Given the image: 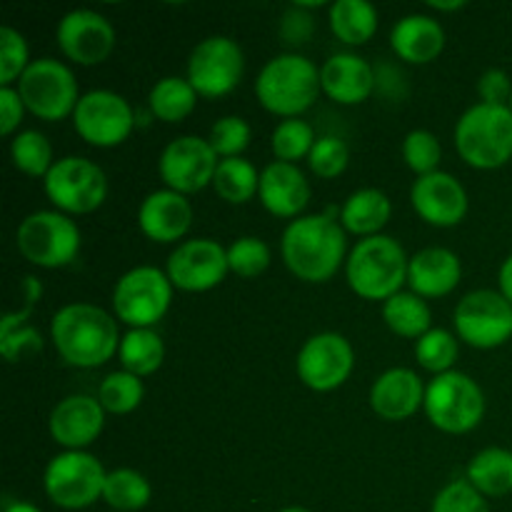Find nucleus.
<instances>
[{
	"instance_id": "obj_42",
	"label": "nucleus",
	"mask_w": 512,
	"mask_h": 512,
	"mask_svg": "<svg viewBox=\"0 0 512 512\" xmlns=\"http://www.w3.org/2000/svg\"><path fill=\"white\" fill-rule=\"evenodd\" d=\"M273 260L270 248L265 240L253 238V235H245L238 238L228 248V265L230 273L240 275V278H258L260 273H265Z\"/></svg>"
},
{
	"instance_id": "obj_35",
	"label": "nucleus",
	"mask_w": 512,
	"mask_h": 512,
	"mask_svg": "<svg viewBox=\"0 0 512 512\" xmlns=\"http://www.w3.org/2000/svg\"><path fill=\"white\" fill-rule=\"evenodd\" d=\"M30 310H33V305L8 313L0 320V353L8 363H18L25 355H35L43 350V335L25 325Z\"/></svg>"
},
{
	"instance_id": "obj_15",
	"label": "nucleus",
	"mask_w": 512,
	"mask_h": 512,
	"mask_svg": "<svg viewBox=\"0 0 512 512\" xmlns=\"http://www.w3.org/2000/svg\"><path fill=\"white\" fill-rule=\"evenodd\" d=\"M218 163L220 158L213 145L208 143V138L180 135V138L170 140L163 148L158 170L165 188L175 190L180 195H193L213 185Z\"/></svg>"
},
{
	"instance_id": "obj_17",
	"label": "nucleus",
	"mask_w": 512,
	"mask_h": 512,
	"mask_svg": "<svg viewBox=\"0 0 512 512\" xmlns=\"http://www.w3.org/2000/svg\"><path fill=\"white\" fill-rule=\"evenodd\" d=\"M173 288L185 293H205V290L218 288L230 273L228 248L213 238L185 240L170 253L165 265Z\"/></svg>"
},
{
	"instance_id": "obj_33",
	"label": "nucleus",
	"mask_w": 512,
	"mask_h": 512,
	"mask_svg": "<svg viewBox=\"0 0 512 512\" xmlns=\"http://www.w3.org/2000/svg\"><path fill=\"white\" fill-rule=\"evenodd\" d=\"M215 193L220 200L230 205H243L258 195L260 190V173L250 160L245 158H225L218 163L213 178Z\"/></svg>"
},
{
	"instance_id": "obj_24",
	"label": "nucleus",
	"mask_w": 512,
	"mask_h": 512,
	"mask_svg": "<svg viewBox=\"0 0 512 512\" xmlns=\"http://www.w3.org/2000/svg\"><path fill=\"white\" fill-rule=\"evenodd\" d=\"M375 80L373 65L355 53L330 55L320 68V88L340 105L365 103L373 95Z\"/></svg>"
},
{
	"instance_id": "obj_7",
	"label": "nucleus",
	"mask_w": 512,
	"mask_h": 512,
	"mask_svg": "<svg viewBox=\"0 0 512 512\" xmlns=\"http://www.w3.org/2000/svg\"><path fill=\"white\" fill-rule=\"evenodd\" d=\"M20 255L38 268H65L80 250V230L60 210H35L20 220L15 233Z\"/></svg>"
},
{
	"instance_id": "obj_28",
	"label": "nucleus",
	"mask_w": 512,
	"mask_h": 512,
	"mask_svg": "<svg viewBox=\"0 0 512 512\" xmlns=\"http://www.w3.org/2000/svg\"><path fill=\"white\" fill-rule=\"evenodd\" d=\"M328 20L335 38L345 45H365L378 33V10L368 0H335Z\"/></svg>"
},
{
	"instance_id": "obj_36",
	"label": "nucleus",
	"mask_w": 512,
	"mask_h": 512,
	"mask_svg": "<svg viewBox=\"0 0 512 512\" xmlns=\"http://www.w3.org/2000/svg\"><path fill=\"white\" fill-rule=\"evenodd\" d=\"M10 160L20 173L45 180V175L55 165L53 145L40 130H23L10 143Z\"/></svg>"
},
{
	"instance_id": "obj_50",
	"label": "nucleus",
	"mask_w": 512,
	"mask_h": 512,
	"mask_svg": "<svg viewBox=\"0 0 512 512\" xmlns=\"http://www.w3.org/2000/svg\"><path fill=\"white\" fill-rule=\"evenodd\" d=\"M5 512H40V510L30 503H8L5 505Z\"/></svg>"
},
{
	"instance_id": "obj_39",
	"label": "nucleus",
	"mask_w": 512,
	"mask_h": 512,
	"mask_svg": "<svg viewBox=\"0 0 512 512\" xmlns=\"http://www.w3.org/2000/svg\"><path fill=\"white\" fill-rule=\"evenodd\" d=\"M458 353V338L445 328H433L423 338L415 340V358H418L420 368H425L433 375L450 373L455 360H458Z\"/></svg>"
},
{
	"instance_id": "obj_12",
	"label": "nucleus",
	"mask_w": 512,
	"mask_h": 512,
	"mask_svg": "<svg viewBox=\"0 0 512 512\" xmlns=\"http://www.w3.org/2000/svg\"><path fill=\"white\" fill-rule=\"evenodd\" d=\"M73 128L93 148H115L133 133L135 113L123 95L98 88L80 95L73 113Z\"/></svg>"
},
{
	"instance_id": "obj_9",
	"label": "nucleus",
	"mask_w": 512,
	"mask_h": 512,
	"mask_svg": "<svg viewBox=\"0 0 512 512\" xmlns=\"http://www.w3.org/2000/svg\"><path fill=\"white\" fill-rule=\"evenodd\" d=\"M18 93L23 98L25 110L40 120L73 118L78 105V80L73 70L55 58H38L28 65L18 80Z\"/></svg>"
},
{
	"instance_id": "obj_10",
	"label": "nucleus",
	"mask_w": 512,
	"mask_h": 512,
	"mask_svg": "<svg viewBox=\"0 0 512 512\" xmlns=\"http://www.w3.org/2000/svg\"><path fill=\"white\" fill-rule=\"evenodd\" d=\"M105 478L108 473L95 455L85 450H65L48 463L43 485L58 508L83 510L103 498Z\"/></svg>"
},
{
	"instance_id": "obj_4",
	"label": "nucleus",
	"mask_w": 512,
	"mask_h": 512,
	"mask_svg": "<svg viewBox=\"0 0 512 512\" xmlns=\"http://www.w3.org/2000/svg\"><path fill=\"white\" fill-rule=\"evenodd\" d=\"M320 90L318 65L298 53L275 55L255 78L258 103L285 120L300 118L318 100Z\"/></svg>"
},
{
	"instance_id": "obj_5",
	"label": "nucleus",
	"mask_w": 512,
	"mask_h": 512,
	"mask_svg": "<svg viewBox=\"0 0 512 512\" xmlns=\"http://www.w3.org/2000/svg\"><path fill=\"white\" fill-rule=\"evenodd\" d=\"M460 158L478 170H498L512 160V110L508 105L478 103L455 125Z\"/></svg>"
},
{
	"instance_id": "obj_20",
	"label": "nucleus",
	"mask_w": 512,
	"mask_h": 512,
	"mask_svg": "<svg viewBox=\"0 0 512 512\" xmlns=\"http://www.w3.org/2000/svg\"><path fill=\"white\" fill-rule=\"evenodd\" d=\"M103 428L105 410L90 395H68L55 405L48 420L50 438L65 450H85L100 438Z\"/></svg>"
},
{
	"instance_id": "obj_40",
	"label": "nucleus",
	"mask_w": 512,
	"mask_h": 512,
	"mask_svg": "<svg viewBox=\"0 0 512 512\" xmlns=\"http://www.w3.org/2000/svg\"><path fill=\"white\" fill-rule=\"evenodd\" d=\"M403 158L408 168L418 178H423V175L438 173L440 158H443V145H440L438 135L430 133V130H410L403 140Z\"/></svg>"
},
{
	"instance_id": "obj_32",
	"label": "nucleus",
	"mask_w": 512,
	"mask_h": 512,
	"mask_svg": "<svg viewBox=\"0 0 512 512\" xmlns=\"http://www.w3.org/2000/svg\"><path fill=\"white\" fill-rule=\"evenodd\" d=\"M198 103V93L190 85L188 78H178V75H168L160 78L158 83L150 88L148 105L153 115L163 123H180L188 118Z\"/></svg>"
},
{
	"instance_id": "obj_25",
	"label": "nucleus",
	"mask_w": 512,
	"mask_h": 512,
	"mask_svg": "<svg viewBox=\"0 0 512 512\" xmlns=\"http://www.w3.org/2000/svg\"><path fill=\"white\" fill-rule=\"evenodd\" d=\"M463 278L460 258L448 248H423L410 258L408 285L410 293L420 298H445L453 293Z\"/></svg>"
},
{
	"instance_id": "obj_45",
	"label": "nucleus",
	"mask_w": 512,
	"mask_h": 512,
	"mask_svg": "<svg viewBox=\"0 0 512 512\" xmlns=\"http://www.w3.org/2000/svg\"><path fill=\"white\" fill-rule=\"evenodd\" d=\"M433 512H490L488 500L468 480H453L433 500Z\"/></svg>"
},
{
	"instance_id": "obj_47",
	"label": "nucleus",
	"mask_w": 512,
	"mask_h": 512,
	"mask_svg": "<svg viewBox=\"0 0 512 512\" xmlns=\"http://www.w3.org/2000/svg\"><path fill=\"white\" fill-rule=\"evenodd\" d=\"M25 115V103L20 98L18 88L13 85H5L0 88V133L13 135L20 128Z\"/></svg>"
},
{
	"instance_id": "obj_31",
	"label": "nucleus",
	"mask_w": 512,
	"mask_h": 512,
	"mask_svg": "<svg viewBox=\"0 0 512 512\" xmlns=\"http://www.w3.org/2000/svg\"><path fill=\"white\" fill-rule=\"evenodd\" d=\"M120 365L128 373L145 378L160 370L165 360V343L153 328H135L128 330L120 340Z\"/></svg>"
},
{
	"instance_id": "obj_16",
	"label": "nucleus",
	"mask_w": 512,
	"mask_h": 512,
	"mask_svg": "<svg viewBox=\"0 0 512 512\" xmlns=\"http://www.w3.org/2000/svg\"><path fill=\"white\" fill-rule=\"evenodd\" d=\"M355 365L353 345L340 333H318L300 348L295 370L305 388L315 393H333L350 378Z\"/></svg>"
},
{
	"instance_id": "obj_43",
	"label": "nucleus",
	"mask_w": 512,
	"mask_h": 512,
	"mask_svg": "<svg viewBox=\"0 0 512 512\" xmlns=\"http://www.w3.org/2000/svg\"><path fill=\"white\" fill-rule=\"evenodd\" d=\"M30 60L28 40L20 30L3 25L0 28V88L5 85H13L15 80H20V75L28 70Z\"/></svg>"
},
{
	"instance_id": "obj_21",
	"label": "nucleus",
	"mask_w": 512,
	"mask_h": 512,
	"mask_svg": "<svg viewBox=\"0 0 512 512\" xmlns=\"http://www.w3.org/2000/svg\"><path fill=\"white\" fill-rule=\"evenodd\" d=\"M425 405V385L410 368H390L370 388V408L388 423H400Z\"/></svg>"
},
{
	"instance_id": "obj_51",
	"label": "nucleus",
	"mask_w": 512,
	"mask_h": 512,
	"mask_svg": "<svg viewBox=\"0 0 512 512\" xmlns=\"http://www.w3.org/2000/svg\"><path fill=\"white\" fill-rule=\"evenodd\" d=\"M430 8H433V10H445V13H448V10L465 8V3H463V0H455V3H430Z\"/></svg>"
},
{
	"instance_id": "obj_23",
	"label": "nucleus",
	"mask_w": 512,
	"mask_h": 512,
	"mask_svg": "<svg viewBox=\"0 0 512 512\" xmlns=\"http://www.w3.org/2000/svg\"><path fill=\"white\" fill-rule=\"evenodd\" d=\"M190 223H193V208H190L188 195L163 188L150 193L140 203L138 225L145 238L155 243H175L188 233Z\"/></svg>"
},
{
	"instance_id": "obj_38",
	"label": "nucleus",
	"mask_w": 512,
	"mask_h": 512,
	"mask_svg": "<svg viewBox=\"0 0 512 512\" xmlns=\"http://www.w3.org/2000/svg\"><path fill=\"white\" fill-rule=\"evenodd\" d=\"M318 143L313 125L300 118H288L275 125L270 135V148L280 163H298L300 158H310V150Z\"/></svg>"
},
{
	"instance_id": "obj_30",
	"label": "nucleus",
	"mask_w": 512,
	"mask_h": 512,
	"mask_svg": "<svg viewBox=\"0 0 512 512\" xmlns=\"http://www.w3.org/2000/svg\"><path fill=\"white\" fill-rule=\"evenodd\" d=\"M383 320L400 338L420 340L428 330H433V313L425 298L415 293H398L383 303Z\"/></svg>"
},
{
	"instance_id": "obj_1",
	"label": "nucleus",
	"mask_w": 512,
	"mask_h": 512,
	"mask_svg": "<svg viewBox=\"0 0 512 512\" xmlns=\"http://www.w3.org/2000/svg\"><path fill=\"white\" fill-rule=\"evenodd\" d=\"M280 250L290 273L305 283H328L348 260L345 228L328 213L290 220L280 240Z\"/></svg>"
},
{
	"instance_id": "obj_48",
	"label": "nucleus",
	"mask_w": 512,
	"mask_h": 512,
	"mask_svg": "<svg viewBox=\"0 0 512 512\" xmlns=\"http://www.w3.org/2000/svg\"><path fill=\"white\" fill-rule=\"evenodd\" d=\"M295 20H298L295 18V8L288 10V13H285V20H283V35L288 38V43H308L310 33H313V18H310V15L303 10V18H300V23H295Z\"/></svg>"
},
{
	"instance_id": "obj_18",
	"label": "nucleus",
	"mask_w": 512,
	"mask_h": 512,
	"mask_svg": "<svg viewBox=\"0 0 512 512\" xmlns=\"http://www.w3.org/2000/svg\"><path fill=\"white\" fill-rule=\"evenodd\" d=\"M58 48L78 65H100L115 48V28L103 13L90 8L70 10L55 30Z\"/></svg>"
},
{
	"instance_id": "obj_11",
	"label": "nucleus",
	"mask_w": 512,
	"mask_h": 512,
	"mask_svg": "<svg viewBox=\"0 0 512 512\" xmlns=\"http://www.w3.org/2000/svg\"><path fill=\"white\" fill-rule=\"evenodd\" d=\"M43 185L50 203L65 215H88L108 198V178L103 168L80 155L55 160Z\"/></svg>"
},
{
	"instance_id": "obj_49",
	"label": "nucleus",
	"mask_w": 512,
	"mask_h": 512,
	"mask_svg": "<svg viewBox=\"0 0 512 512\" xmlns=\"http://www.w3.org/2000/svg\"><path fill=\"white\" fill-rule=\"evenodd\" d=\"M498 283H500V293H503V298L512 305V255H508V258L503 260V265H500Z\"/></svg>"
},
{
	"instance_id": "obj_34",
	"label": "nucleus",
	"mask_w": 512,
	"mask_h": 512,
	"mask_svg": "<svg viewBox=\"0 0 512 512\" xmlns=\"http://www.w3.org/2000/svg\"><path fill=\"white\" fill-rule=\"evenodd\" d=\"M153 498V488H150L148 478L133 468H118L110 470L105 478L103 500L118 512H138Z\"/></svg>"
},
{
	"instance_id": "obj_44",
	"label": "nucleus",
	"mask_w": 512,
	"mask_h": 512,
	"mask_svg": "<svg viewBox=\"0 0 512 512\" xmlns=\"http://www.w3.org/2000/svg\"><path fill=\"white\" fill-rule=\"evenodd\" d=\"M350 163V148L345 140H340L338 135H323L318 138V143L310 150L308 165L318 178L333 180L338 175L345 173Z\"/></svg>"
},
{
	"instance_id": "obj_19",
	"label": "nucleus",
	"mask_w": 512,
	"mask_h": 512,
	"mask_svg": "<svg viewBox=\"0 0 512 512\" xmlns=\"http://www.w3.org/2000/svg\"><path fill=\"white\" fill-rule=\"evenodd\" d=\"M413 210L433 228H453L468 215V193L455 175L438 170L423 175L410 188Z\"/></svg>"
},
{
	"instance_id": "obj_2",
	"label": "nucleus",
	"mask_w": 512,
	"mask_h": 512,
	"mask_svg": "<svg viewBox=\"0 0 512 512\" xmlns=\"http://www.w3.org/2000/svg\"><path fill=\"white\" fill-rule=\"evenodd\" d=\"M50 340L60 358L73 368H100L120 350L118 323L103 308L70 303L53 315Z\"/></svg>"
},
{
	"instance_id": "obj_22",
	"label": "nucleus",
	"mask_w": 512,
	"mask_h": 512,
	"mask_svg": "<svg viewBox=\"0 0 512 512\" xmlns=\"http://www.w3.org/2000/svg\"><path fill=\"white\" fill-rule=\"evenodd\" d=\"M260 203L275 218H300L310 203V183L295 163L273 160L260 173Z\"/></svg>"
},
{
	"instance_id": "obj_13",
	"label": "nucleus",
	"mask_w": 512,
	"mask_h": 512,
	"mask_svg": "<svg viewBox=\"0 0 512 512\" xmlns=\"http://www.w3.org/2000/svg\"><path fill=\"white\" fill-rule=\"evenodd\" d=\"M455 333L465 345L493 350L512 338V305L500 290H473L455 308Z\"/></svg>"
},
{
	"instance_id": "obj_3",
	"label": "nucleus",
	"mask_w": 512,
	"mask_h": 512,
	"mask_svg": "<svg viewBox=\"0 0 512 512\" xmlns=\"http://www.w3.org/2000/svg\"><path fill=\"white\" fill-rule=\"evenodd\" d=\"M410 258L403 245L390 235L365 238L350 250L345 260V278L355 295L363 300H390L403 293L408 283Z\"/></svg>"
},
{
	"instance_id": "obj_41",
	"label": "nucleus",
	"mask_w": 512,
	"mask_h": 512,
	"mask_svg": "<svg viewBox=\"0 0 512 512\" xmlns=\"http://www.w3.org/2000/svg\"><path fill=\"white\" fill-rule=\"evenodd\" d=\"M250 140H253V130H250L248 120L240 118V115H225V118H220L218 123L210 128L208 135V143L213 145V150L218 153L220 160L243 158Z\"/></svg>"
},
{
	"instance_id": "obj_53",
	"label": "nucleus",
	"mask_w": 512,
	"mask_h": 512,
	"mask_svg": "<svg viewBox=\"0 0 512 512\" xmlns=\"http://www.w3.org/2000/svg\"><path fill=\"white\" fill-rule=\"evenodd\" d=\"M508 108H510V110H512V98H510V105H508Z\"/></svg>"
},
{
	"instance_id": "obj_26",
	"label": "nucleus",
	"mask_w": 512,
	"mask_h": 512,
	"mask_svg": "<svg viewBox=\"0 0 512 512\" xmlns=\"http://www.w3.org/2000/svg\"><path fill=\"white\" fill-rule=\"evenodd\" d=\"M390 45L400 60L410 65H428L443 53L445 30L433 15L413 13L400 18L390 33Z\"/></svg>"
},
{
	"instance_id": "obj_37",
	"label": "nucleus",
	"mask_w": 512,
	"mask_h": 512,
	"mask_svg": "<svg viewBox=\"0 0 512 512\" xmlns=\"http://www.w3.org/2000/svg\"><path fill=\"white\" fill-rule=\"evenodd\" d=\"M145 398L143 378L128 373V370H115V373L105 375L100 383L98 400L103 405L105 413L110 415H128L135 408H140Z\"/></svg>"
},
{
	"instance_id": "obj_8",
	"label": "nucleus",
	"mask_w": 512,
	"mask_h": 512,
	"mask_svg": "<svg viewBox=\"0 0 512 512\" xmlns=\"http://www.w3.org/2000/svg\"><path fill=\"white\" fill-rule=\"evenodd\" d=\"M173 300L168 273L153 265H140L120 275L113 288V313L120 323L135 328H153L165 318Z\"/></svg>"
},
{
	"instance_id": "obj_6",
	"label": "nucleus",
	"mask_w": 512,
	"mask_h": 512,
	"mask_svg": "<svg viewBox=\"0 0 512 512\" xmlns=\"http://www.w3.org/2000/svg\"><path fill=\"white\" fill-rule=\"evenodd\" d=\"M423 410L438 430L463 435L483 423L485 393L470 375L450 370V373L435 375L425 385Z\"/></svg>"
},
{
	"instance_id": "obj_46",
	"label": "nucleus",
	"mask_w": 512,
	"mask_h": 512,
	"mask_svg": "<svg viewBox=\"0 0 512 512\" xmlns=\"http://www.w3.org/2000/svg\"><path fill=\"white\" fill-rule=\"evenodd\" d=\"M480 103L485 105H510L512 98V80L505 70L490 68L480 75L478 80Z\"/></svg>"
},
{
	"instance_id": "obj_29",
	"label": "nucleus",
	"mask_w": 512,
	"mask_h": 512,
	"mask_svg": "<svg viewBox=\"0 0 512 512\" xmlns=\"http://www.w3.org/2000/svg\"><path fill=\"white\" fill-rule=\"evenodd\" d=\"M468 483L485 498H503L512 493V450L485 448L470 460Z\"/></svg>"
},
{
	"instance_id": "obj_52",
	"label": "nucleus",
	"mask_w": 512,
	"mask_h": 512,
	"mask_svg": "<svg viewBox=\"0 0 512 512\" xmlns=\"http://www.w3.org/2000/svg\"><path fill=\"white\" fill-rule=\"evenodd\" d=\"M280 512H310L308 508H285V510H280Z\"/></svg>"
},
{
	"instance_id": "obj_14",
	"label": "nucleus",
	"mask_w": 512,
	"mask_h": 512,
	"mask_svg": "<svg viewBox=\"0 0 512 512\" xmlns=\"http://www.w3.org/2000/svg\"><path fill=\"white\" fill-rule=\"evenodd\" d=\"M245 70V55L228 35L200 40L188 58V80L200 98H223L238 88Z\"/></svg>"
},
{
	"instance_id": "obj_27",
	"label": "nucleus",
	"mask_w": 512,
	"mask_h": 512,
	"mask_svg": "<svg viewBox=\"0 0 512 512\" xmlns=\"http://www.w3.org/2000/svg\"><path fill=\"white\" fill-rule=\"evenodd\" d=\"M390 215H393V203L383 190L360 188L345 200L338 220L345 233L360 235L365 240L373 235H383L380 230L390 223Z\"/></svg>"
}]
</instances>
